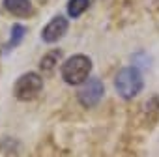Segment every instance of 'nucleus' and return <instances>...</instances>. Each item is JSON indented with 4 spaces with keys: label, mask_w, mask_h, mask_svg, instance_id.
Returning <instances> with one entry per match:
<instances>
[{
    "label": "nucleus",
    "mask_w": 159,
    "mask_h": 157,
    "mask_svg": "<svg viewBox=\"0 0 159 157\" xmlns=\"http://www.w3.org/2000/svg\"><path fill=\"white\" fill-rule=\"evenodd\" d=\"M103 94H105L103 83L99 81L98 77H90L88 81L83 84V88H81V92L77 94V97H79V103H81L83 107L92 109V107H96L101 101Z\"/></svg>",
    "instance_id": "obj_4"
},
{
    "label": "nucleus",
    "mask_w": 159,
    "mask_h": 157,
    "mask_svg": "<svg viewBox=\"0 0 159 157\" xmlns=\"http://www.w3.org/2000/svg\"><path fill=\"white\" fill-rule=\"evenodd\" d=\"M144 83H142V75L137 67H122L116 73L114 78V88L124 99H133L140 94Z\"/></svg>",
    "instance_id": "obj_2"
},
{
    "label": "nucleus",
    "mask_w": 159,
    "mask_h": 157,
    "mask_svg": "<svg viewBox=\"0 0 159 157\" xmlns=\"http://www.w3.org/2000/svg\"><path fill=\"white\" fill-rule=\"evenodd\" d=\"M41 90H43V78L34 71L21 75L13 84V96L19 101H32L39 96Z\"/></svg>",
    "instance_id": "obj_3"
},
{
    "label": "nucleus",
    "mask_w": 159,
    "mask_h": 157,
    "mask_svg": "<svg viewBox=\"0 0 159 157\" xmlns=\"http://www.w3.org/2000/svg\"><path fill=\"white\" fill-rule=\"evenodd\" d=\"M67 19L66 17H62V15H56V17H52L47 25H45V28L41 30V39L45 41V43H56L58 39H62L64 38V34L67 32Z\"/></svg>",
    "instance_id": "obj_5"
},
{
    "label": "nucleus",
    "mask_w": 159,
    "mask_h": 157,
    "mask_svg": "<svg viewBox=\"0 0 159 157\" xmlns=\"http://www.w3.org/2000/svg\"><path fill=\"white\" fill-rule=\"evenodd\" d=\"M62 78L64 83L69 84V86H79V84H84L88 78H90V73H92V60L84 54H75V56H69L64 64H62Z\"/></svg>",
    "instance_id": "obj_1"
},
{
    "label": "nucleus",
    "mask_w": 159,
    "mask_h": 157,
    "mask_svg": "<svg viewBox=\"0 0 159 157\" xmlns=\"http://www.w3.org/2000/svg\"><path fill=\"white\" fill-rule=\"evenodd\" d=\"M60 56H62V52H60V51H51V52H47V54L41 58L39 67H41L43 71H52V69H54V65L58 64Z\"/></svg>",
    "instance_id": "obj_9"
},
{
    "label": "nucleus",
    "mask_w": 159,
    "mask_h": 157,
    "mask_svg": "<svg viewBox=\"0 0 159 157\" xmlns=\"http://www.w3.org/2000/svg\"><path fill=\"white\" fill-rule=\"evenodd\" d=\"M25 34H26V28H25L23 25H13V26H11V36H10V41H8V45H6V51H11L13 47H17V45L23 41Z\"/></svg>",
    "instance_id": "obj_8"
},
{
    "label": "nucleus",
    "mask_w": 159,
    "mask_h": 157,
    "mask_svg": "<svg viewBox=\"0 0 159 157\" xmlns=\"http://www.w3.org/2000/svg\"><path fill=\"white\" fill-rule=\"evenodd\" d=\"M90 6V0H69L67 2V15L71 19H77L81 17Z\"/></svg>",
    "instance_id": "obj_7"
},
{
    "label": "nucleus",
    "mask_w": 159,
    "mask_h": 157,
    "mask_svg": "<svg viewBox=\"0 0 159 157\" xmlns=\"http://www.w3.org/2000/svg\"><path fill=\"white\" fill-rule=\"evenodd\" d=\"M4 8L8 13L15 17H28L34 11L30 0H4Z\"/></svg>",
    "instance_id": "obj_6"
}]
</instances>
